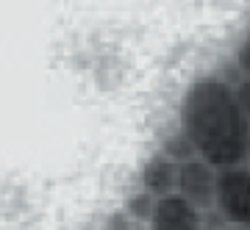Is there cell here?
<instances>
[{"mask_svg": "<svg viewBox=\"0 0 250 230\" xmlns=\"http://www.w3.org/2000/svg\"><path fill=\"white\" fill-rule=\"evenodd\" d=\"M178 167L181 164H175V161L167 158L161 150H156L153 155H147V161L142 164L139 183H142V189L150 192L156 200L178 194Z\"/></svg>", "mask_w": 250, "mask_h": 230, "instance_id": "cell-5", "label": "cell"}, {"mask_svg": "<svg viewBox=\"0 0 250 230\" xmlns=\"http://www.w3.org/2000/svg\"><path fill=\"white\" fill-rule=\"evenodd\" d=\"M159 150L164 153L167 158H172L175 164H187V161L197 158L195 144H192V139H189L181 128H175L172 133H167V136H164V142H161Z\"/></svg>", "mask_w": 250, "mask_h": 230, "instance_id": "cell-7", "label": "cell"}, {"mask_svg": "<svg viewBox=\"0 0 250 230\" xmlns=\"http://www.w3.org/2000/svg\"><path fill=\"white\" fill-rule=\"evenodd\" d=\"M214 211L228 225L250 230V164L220 169Z\"/></svg>", "mask_w": 250, "mask_h": 230, "instance_id": "cell-2", "label": "cell"}, {"mask_svg": "<svg viewBox=\"0 0 250 230\" xmlns=\"http://www.w3.org/2000/svg\"><path fill=\"white\" fill-rule=\"evenodd\" d=\"M147 230H203V211L181 194L161 197Z\"/></svg>", "mask_w": 250, "mask_h": 230, "instance_id": "cell-4", "label": "cell"}, {"mask_svg": "<svg viewBox=\"0 0 250 230\" xmlns=\"http://www.w3.org/2000/svg\"><path fill=\"white\" fill-rule=\"evenodd\" d=\"M225 230H248V228H236V225H228Z\"/></svg>", "mask_w": 250, "mask_h": 230, "instance_id": "cell-11", "label": "cell"}, {"mask_svg": "<svg viewBox=\"0 0 250 230\" xmlns=\"http://www.w3.org/2000/svg\"><path fill=\"white\" fill-rule=\"evenodd\" d=\"M233 97H236V103H239L242 114L250 119V78L233 80Z\"/></svg>", "mask_w": 250, "mask_h": 230, "instance_id": "cell-8", "label": "cell"}, {"mask_svg": "<svg viewBox=\"0 0 250 230\" xmlns=\"http://www.w3.org/2000/svg\"><path fill=\"white\" fill-rule=\"evenodd\" d=\"M233 58H236V70L242 72V78H250V31H248V36L239 42Z\"/></svg>", "mask_w": 250, "mask_h": 230, "instance_id": "cell-9", "label": "cell"}, {"mask_svg": "<svg viewBox=\"0 0 250 230\" xmlns=\"http://www.w3.org/2000/svg\"><path fill=\"white\" fill-rule=\"evenodd\" d=\"M178 128L200 158L217 169L250 164V119L233 97V83L217 75L197 78L178 108Z\"/></svg>", "mask_w": 250, "mask_h": 230, "instance_id": "cell-1", "label": "cell"}, {"mask_svg": "<svg viewBox=\"0 0 250 230\" xmlns=\"http://www.w3.org/2000/svg\"><path fill=\"white\" fill-rule=\"evenodd\" d=\"M156 197L150 194V192H145V189H139V192H134V194H128L125 197V203H123V211L131 216V222L134 225H150L153 219V213H156Z\"/></svg>", "mask_w": 250, "mask_h": 230, "instance_id": "cell-6", "label": "cell"}, {"mask_svg": "<svg viewBox=\"0 0 250 230\" xmlns=\"http://www.w3.org/2000/svg\"><path fill=\"white\" fill-rule=\"evenodd\" d=\"M106 230H136V225L131 222V216L120 208L117 213H111L106 219Z\"/></svg>", "mask_w": 250, "mask_h": 230, "instance_id": "cell-10", "label": "cell"}, {"mask_svg": "<svg viewBox=\"0 0 250 230\" xmlns=\"http://www.w3.org/2000/svg\"><path fill=\"white\" fill-rule=\"evenodd\" d=\"M217 180H220V169L197 155L178 167V194L187 197L200 211H211L217 200Z\"/></svg>", "mask_w": 250, "mask_h": 230, "instance_id": "cell-3", "label": "cell"}]
</instances>
